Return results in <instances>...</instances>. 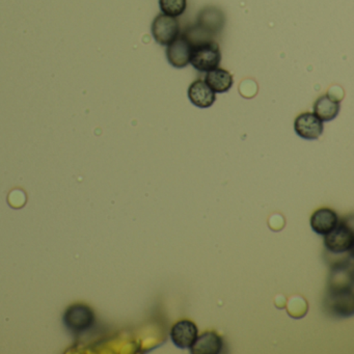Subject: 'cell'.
Returning a JSON list of instances; mask_svg holds the SVG:
<instances>
[{
    "label": "cell",
    "instance_id": "obj_1",
    "mask_svg": "<svg viewBox=\"0 0 354 354\" xmlns=\"http://www.w3.org/2000/svg\"><path fill=\"white\" fill-rule=\"evenodd\" d=\"M221 53L219 45L210 39L192 42V53L190 64L194 69L201 72H208L218 67Z\"/></svg>",
    "mask_w": 354,
    "mask_h": 354
},
{
    "label": "cell",
    "instance_id": "obj_2",
    "mask_svg": "<svg viewBox=\"0 0 354 354\" xmlns=\"http://www.w3.org/2000/svg\"><path fill=\"white\" fill-rule=\"evenodd\" d=\"M95 322V314L86 304H75L67 308L64 315V323L74 333L88 330Z\"/></svg>",
    "mask_w": 354,
    "mask_h": 354
},
{
    "label": "cell",
    "instance_id": "obj_3",
    "mask_svg": "<svg viewBox=\"0 0 354 354\" xmlns=\"http://www.w3.org/2000/svg\"><path fill=\"white\" fill-rule=\"evenodd\" d=\"M353 245V231L345 223H337L333 231L324 235V246L333 254L349 252Z\"/></svg>",
    "mask_w": 354,
    "mask_h": 354
},
{
    "label": "cell",
    "instance_id": "obj_4",
    "mask_svg": "<svg viewBox=\"0 0 354 354\" xmlns=\"http://www.w3.org/2000/svg\"><path fill=\"white\" fill-rule=\"evenodd\" d=\"M151 30L158 44L167 46L180 36V24L175 17L160 14L153 21Z\"/></svg>",
    "mask_w": 354,
    "mask_h": 354
},
{
    "label": "cell",
    "instance_id": "obj_5",
    "mask_svg": "<svg viewBox=\"0 0 354 354\" xmlns=\"http://www.w3.org/2000/svg\"><path fill=\"white\" fill-rule=\"evenodd\" d=\"M192 53V41L187 35H180L174 42L167 45V59L174 68L182 69L189 65Z\"/></svg>",
    "mask_w": 354,
    "mask_h": 354
},
{
    "label": "cell",
    "instance_id": "obj_6",
    "mask_svg": "<svg viewBox=\"0 0 354 354\" xmlns=\"http://www.w3.org/2000/svg\"><path fill=\"white\" fill-rule=\"evenodd\" d=\"M294 130L304 140H315L323 133V122L314 113H304L294 122Z\"/></svg>",
    "mask_w": 354,
    "mask_h": 354
},
{
    "label": "cell",
    "instance_id": "obj_7",
    "mask_svg": "<svg viewBox=\"0 0 354 354\" xmlns=\"http://www.w3.org/2000/svg\"><path fill=\"white\" fill-rule=\"evenodd\" d=\"M171 341L181 349H187L192 346L198 335V329L196 323L190 320H180L171 327Z\"/></svg>",
    "mask_w": 354,
    "mask_h": 354
},
{
    "label": "cell",
    "instance_id": "obj_8",
    "mask_svg": "<svg viewBox=\"0 0 354 354\" xmlns=\"http://www.w3.org/2000/svg\"><path fill=\"white\" fill-rule=\"evenodd\" d=\"M310 223L315 233L324 236L337 227L339 223V216L333 209L320 208L313 213Z\"/></svg>",
    "mask_w": 354,
    "mask_h": 354
},
{
    "label": "cell",
    "instance_id": "obj_9",
    "mask_svg": "<svg viewBox=\"0 0 354 354\" xmlns=\"http://www.w3.org/2000/svg\"><path fill=\"white\" fill-rule=\"evenodd\" d=\"M188 98L194 106L198 109H208L216 101V94L209 88L205 80H198L190 84L188 88Z\"/></svg>",
    "mask_w": 354,
    "mask_h": 354
},
{
    "label": "cell",
    "instance_id": "obj_10",
    "mask_svg": "<svg viewBox=\"0 0 354 354\" xmlns=\"http://www.w3.org/2000/svg\"><path fill=\"white\" fill-rule=\"evenodd\" d=\"M223 342L221 335L215 331H205L198 335L190 352L194 354H218L223 349Z\"/></svg>",
    "mask_w": 354,
    "mask_h": 354
},
{
    "label": "cell",
    "instance_id": "obj_11",
    "mask_svg": "<svg viewBox=\"0 0 354 354\" xmlns=\"http://www.w3.org/2000/svg\"><path fill=\"white\" fill-rule=\"evenodd\" d=\"M205 82L215 94L229 92L234 84L233 75L227 70L215 68L207 72Z\"/></svg>",
    "mask_w": 354,
    "mask_h": 354
},
{
    "label": "cell",
    "instance_id": "obj_12",
    "mask_svg": "<svg viewBox=\"0 0 354 354\" xmlns=\"http://www.w3.org/2000/svg\"><path fill=\"white\" fill-rule=\"evenodd\" d=\"M339 109H341L339 101L335 100L328 95H323L315 102L314 113L321 121L329 122L337 118Z\"/></svg>",
    "mask_w": 354,
    "mask_h": 354
},
{
    "label": "cell",
    "instance_id": "obj_13",
    "mask_svg": "<svg viewBox=\"0 0 354 354\" xmlns=\"http://www.w3.org/2000/svg\"><path fill=\"white\" fill-rule=\"evenodd\" d=\"M159 7L165 15L177 18L185 12L187 0H159Z\"/></svg>",
    "mask_w": 354,
    "mask_h": 354
}]
</instances>
